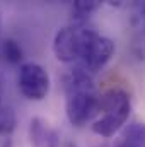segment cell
<instances>
[{
	"mask_svg": "<svg viewBox=\"0 0 145 147\" xmlns=\"http://www.w3.org/2000/svg\"><path fill=\"white\" fill-rule=\"evenodd\" d=\"M99 94L92 75L82 67H75L65 77V111L68 121L75 127L85 125L96 113Z\"/></svg>",
	"mask_w": 145,
	"mask_h": 147,
	"instance_id": "1",
	"label": "cell"
},
{
	"mask_svg": "<svg viewBox=\"0 0 145 147\" xmlns=\"http://www.w3.org/2000/svg\"><path fill=\"white\" fill-rule=\"evenodd\" d=\"M101 111H103L101 118H97L92 123V132L101 137H111L126 123L130 116L132 111L130 94L119 87L106 91L104 94L99 96L97 113Z\"/></svg>",
	"mask_w": 145,
	"mask_h": 147,
	"instance_id": "2",
	"label": "cell"
},
{
	"mask_svg": "<svg viewBox=\"0 0 145 147\" xmlns=\"http://www.w3.org/2000/svg\"><path fill=\"white\" fill-rule=\"evenodd\" d=\"M114 53V43L109 38L99 34L96 29L84 26L80 34L79 67L91 74L99 72Z\"/></svg>",
	"mask_w": 145,
	"mask_h": 147,
	"instance_id": "3",
	"label": "cell"
},
{
	"mask_svg": "<svg viewBox=\"0 0 145 147\" xmlns=\"http://www.w3.org/2000/svg\"><path fill=\"white\" fill-rule=\"evenodd\" d=\"M17 86L24 98L33 101H41L50 92V75L39 63L26 62L19 67Z\"/></svg>",
	"mask_w": 145,
	"mask_h": 147,
	"instance_id": "4",
	"label": "cell"
},
{
	"mask_svg": "<svg viewBox=\"0 0 145 147\" xmlns=\"http://www.w3.org/2000/svg\"><path fill=\"white\" fill-rule=\"evenodd\" d=\"M82 28L84 26H77V24L70 22L68 26L58 29V33L55 34V39H53V53H55V57L60 62L70 63V62L79 60Z\"/></svg>",
	"mask_w": 145,
	"mask_h": 147,
	"instance_id": "5",
	"label": "cell"
},
{
	"mask_svg": "<svg viewBox=\"0 0 145 147\" xmlns=\"http://www.w3.org/2000/svg\"><path fill=\"white\" fill-rule=\"evenodd\" d=\"M29 142L33 147H60V132L34 116L29 123Z\"/></svg>",
	"mask_w": 145,
	"mask_h": 147,
	"instance_id": "6",
	"label": "cell"
},
{
	"mask_svg": "<svg viewBox=\"0 0 145 147\" xmlns=\"http://www.w3.org/2000/svg\"><path fill=\"white\" fill-rule=\"evenodd\" d=\"M114 147H145V121H132L121 132Z\"/></svg>",
	"mask_w": 145,
	"mask_h": 147,
	"instance_id": "7",
	"label": "cell"
},
{
	"mask_svg": "<svg viewBox=\"0 0 145 147\" xmlns=\"http://www.w3.org/2000/svg\"><path fill=\"white\" fill-rule=\"evenodd\" d=\"M15 128V115L10 106H2L0 110V147L12 146V134Z\"/></svg>",
	"mask_w": 145,
	"mask_h": 147,
	"instance_id": "8",
	"label": "cell"
},
{
	"mask_svg": "<svg viewBox=\"0 0 145 147\" xmlns=\"http://www.w3.org/2000/svg\"><path fill=\"white\" fill-rule=\"evenodd\" d=\"M101 7V2L96 0H77L72 5V24L85 26L87 19Z\"/></svg>",
	"mask_w": 145,
	"mask_h": 147,
	"instance_id": "9",
	"label": "cell"
},
{
	"mask_svg": "<svg viewBox=\"0 0 145 147\" xmlns=\"http://www.w3.org/2000/svg\"><path fill=\"white\" fill-rule=\"evenodd\" d=\"M2 55H3L5 62L10 65H17L22 60V50H21L19 43L12 38H5L2 41Z\"/></svg>",
	"mask_w": 145,
	"mask_h": 147,
	"instance_id": "10",
	"label": "cell"
},
{
	"mask_svg": "<svg viewBox=\"0 0 145 147\" xmlns=\"http://www.w3.org/2000/svg\"><path fill=\"white\" fill-rule=\"evenodd\" d=\"M132 24L138 33H145V2H135L132 7Z\"/></svg>",
	"mask_w": 145,
	"mask_h": 147,
	"instance_id": "11",
	"label": "cell"
},
{
	"mask_svg": "<svg viewBox=\"0 0 145 147\" xmlns=\"http://www.w3.org/2000/svg\"><path fill=\"white\" fill-rule=\"evenodd\" d=\"M2 98H3V89H2V82H0V110H2Z\"/></svg>",
	"mask_w": 145,
	"mask_h": 147,
	"instance_id": "12",
	"label": "cell"
},
{
	"mask_svg": "<svg viewBox=\"0 0 145 147\" xmlns=\"http://www.w3.org/2000/svg\"><path fill=\"white\" fill-rule=\"evenodd\" d=\"M65 147H77V146H75V142H67V146Z\"/></svg>",
	"mask_w": 145,
	"mask_h": 147,
	"instance_id": "13",
	"label": "cell"
},
{
	"mask_svg": "<svg viewBox=\"0 0 145 147\" xmlns=\"http://www.w3.org/2000/svg\"><path fill=\"white\" fill-rule=\"evenodd\" d=\"M103 147H104V146H103Z\"/></svg>",
	"mask_w": 145,
	"mask_h": 147,
	"instance_id": "14",
	"label": "cell"
}]
</instances>
